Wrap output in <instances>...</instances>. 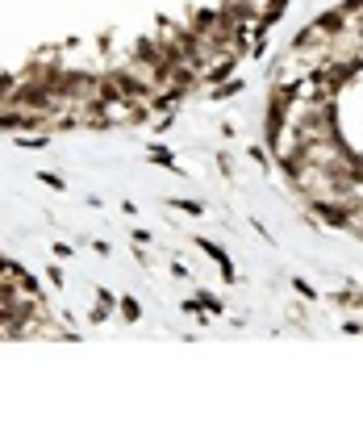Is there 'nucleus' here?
Wrapping results in <instances>:
<instances>
[{
    "instance_id": "1",
    "label": "nucleus",
    "mask_w": 363,
    "mask_h": 426,
    "mask_svg": "<svg viewBox=\"0 0 363 426\" xmlns=\"http://www.w3.org/2000/svg\"><path fill=\"white\" fill-rule=\"evenodd\" d=\"M292 288H297V292H301V297H305V301H313V297H318V292H313V288H309L305 280H297V284H292Z\"/></svg>"
},
{
    "instance_id": "2",
    "label": "nucleus",
    "mask_w": 363,
    "mask_h": 426,
    "mask_svg": "<svg viewBox=\"0 0 363 426\" xmlns=\"http://www.w3.org/2000/svg\"><path fill=\"white\" fill-rule=\"evenodd\" d=\"M121 314H125V318H130V322H134V318H138V305H134L130 297H125V301H121Z\"/></svg>"
}]
</instances>
